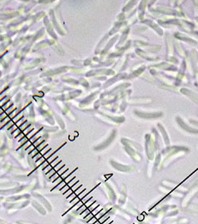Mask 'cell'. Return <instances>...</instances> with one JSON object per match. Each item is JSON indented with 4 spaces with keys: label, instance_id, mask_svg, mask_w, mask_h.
<instances>
[{
    "label": "cell",
    "instance_id": "obj_1",
    "mask_svg": "<svg viewBox=\"0 0 198 224\" xmlns=\"http://www.w3.org/2000/svg\"><path fill=\"white\" fill-rule=\"evenodd\" d=\"M75 170H76V169L75 170H72V172H71V173H69V175L68 176H67L66 178H65L64 180H63L61 183H59V184H57V185H56V186H55V188H53V189H57V188H60V190H61V188H63V187H64L65 185H66V184H67V183L69 182L70 181L72 180V179H73V178H75V176H72V173H74V172H75Z\"/></svg>",
    "mask_w": 198,
    "mask_h": 224
},
{
    "label": "cell",
    "instance_id": "obj_2",
    "mask_svg": "<svg viewBox=\"0 0 198 224\" xmlns=\"http://www.w3.org/2000/svg\"><path fill=\"white\" fill-rule=\"evenodd\" d=\"M77 182H78V181H77V178H76L75 177V178H74L73 179H72V180H71L69 182L67 183V184H66V185H65V186L63 187V188H61V192H62L63 194H64L65 193H66V192L67 191V190H69L70 188H72V187L74 185V184H75Z\"/></svg>",
    "mask_w": 198,
    "mask_h": 224
},
{
    "label": "cell",
    "instance_id": "obj_3",
    "mask_svg": "<svg viewBox=\"0 0 198 224\" xmlns=\"http://www.w3.org/2000/svg\"><path fill=\"white\" fill-rule=\"evenodd\" d=\"M71 172H72V171L70 170L69 169H67L66 171H65L64 173L61 175V176L58 177V178H57L56 180L54 181V182H53V183H54L55 184H56V185H57V184H58L59 183H61L63 180H64L65 178H66V177L68 176L69 175V173H71ZM56 185H55V186H56Z\"/></svg>",
    "mask_w": 198,
    "mask_h": 224
},
{
    "label": "cell",
    "instance_id": "obj_4",
    "mask_svg": "<svg viewBox=\"0 0 198 224\" xmlns=\"http://www.w3.org/2000/svg\"><path fill=\"white\" fill-rule=\"evenodd\" d=\"M53 153H54V152H53L52 150H51V149H50V150H49L47 152H45V153L44 154L43 156H42L41 158H40V160H38L37 162V163L38 165H41L43 163V162H45V160L47 159V158H49V157H50V156H51Z\"/></svg>",
    "mask_w": 198,
    "mask_h": 224
},
{
    "label": "cell",
    "instance_id": "obj_5",
    "mask_svg": "<svg viewBox=\"0 0 198 224\" xmlns=\"http://www.w3.org/2000/svg\"><path fill=\"white\" fill-rule=\"evenodd\" d=\"M63 166H64V164H63L62 163V162H59L58 164H57L56 166H55V167H53L52 169H51V170L49 171V173H46V175L48 174L49 176V177H51V176H53V175L55 174V173H56V172H57V171L59 170V169H61V167H63Z\"/></svg>",
    "mask_w": 198,
    "mask_h": 224
},
{
    "label": "cell",
    "instance_id": "obj_6",
    "mask_svg": "<svg viewBox=\"0 0 198 224\" xmlns=\"http://www.w3.org/2000/svg\"><path fill=\"white\" fill-rule=\"evenodd\" d=\"M58 162H58V156H56V157L55 158V159L53 160V162H51V163L49 165H48L47 167H45V168L43 169L44 172H45V174H46L47 173H49V171L51 170L52 169L53 167H55V166H56L57 164H58Z\"/></svg>",
    "mask_w": 198,
    "mask_h": 224
},
{
    "label": "cell",
    "instance_id": "obj_7",
    "mask_svg": "<svg viewBox=\"0 0 198 224\" xmlns=\"http://www.w3.org/2000/svg\"><path fill=\"white\" fill-rule=\"evenodd\" d=\"M66 170H67V169H66V167H65V165H64L63 167H61V169H60V170H58V171H57V172H56V173H55V174L53 175V176H51L50 177V179H51V180L52 181V182H54V181L56 180L57 178H58V177L61 176V175H62L63 173H64V172Z\"/></svg>",
    "mask_w": 198,
    "mask_h": 224
},
{
    "label": "cell",
    "instance_id": "obj_8",
    "mask_svg": "<svg viewBox=\"0 0 198 224\" xmlns=\"http://www.w3.org/2000/svg\"><path fill=\"white\" fill-rule=\"evenodd\" d=\"M45 141L43 140V141L41 143H40V144H39L37 146L36 148H35L34 150H33L32 152H31V156H32L33 157H35V156H36L37 155V154L39 153V152H40V151H41V150L44 148V146H43V145L44 144H45Z\"/></svg>",
    "mask_w": 198,
    "mask_h": 224
},
{
    "label": "cell",
    "instance_id": "obj_9",
    "mask_svg": "<svg viewBox=\"0 0 198 224\" xmlns=\"http://www.w3.org/2000/svg\"><path fill=\"white\" fill-rule=\"evenodd\" d=\"M81 184H80L79 181H78V182H77L75 184H74L73 186H72V188H70L69 190H67V191L66 192V193H65L64 195H66V198H67V197H69V196L71 195V194H72V193H73V192L75 191V190L77 189V188H79V187H81Z\"/></svg>",
    "mask_w": 198,
    "mask_h": 224
},
{
    "label": "cell",
    "instance_id": "obj_10",
    "mask_svg": "<svg viewBox=\"0 0 198 224\" xmlns=\"http://www.w3.org/2000/svg\"><path fill=\"white\" fill-rule=\"evenodd\" d=\"M85 191H86V189H84L83 192H81V194H78V195H77V197H76L75 198V199H72V201H70V203H72L73 205H75V204L77 203V202H79L81 199H83V198L85 196L87 195V194H84V192Z\"/></svg>",
    "mask_w": 198,
    "mask_h": 224
},
{
    "label": "cell",
    "instance_id": "obj_11",
    "mask_svg": "<svg viewBox=\"0 0 198 224\" xmlns=\"http://www.w3.org/2000/svg\"><path fill=\"white\" fill-rule=\"evenodd\" d=\"M83 190V185H81V187H79L77 190H76L75 191L73 192V193H72V194H71V195H70L69 197H68L66 198V199H69V200H72V199H75V198L76 197H77V196L78 195V194H81V190Z\"/></svg>",
    "mask_w": 198,
    "mask_h": 224
},
{
    "label": "cell",
    "instance_id": "obj_12",
    "mask_svg": "<svg viewBox=\"0 0 198 224\" xmlns=\"http://www.w3.org/2000/svg\"><path fill=\"white\" fill-rule=\"evenodd\" d=\"M92 203H93V199H90V200L89 201H87V203H85L84 204H83L82 206H81V208H80L79 209H78V211H81V212H83V211L86 210V209H87V208H89V205H92Z\"/></svg>",
    "mask_w": 198,
    "mask_h": 224
},
{
    "label": "cell",
    "instance_id": "obj_13",
    "mask_svg": "<svg viewBox=\"0 0 198 224\" xmlns=\"http://www.w3.org/2000/svg\"><path fill=\"white\" fill-rule=\"evenodd\" d=\"M94 208H95V204L93 203V205H91V206H89V208H87V209H86V210H85V211H83V213H81V215L85 217L87 216V215H89V213H90V211H93V209H94Z\"/></svg>",
    "mask_w": 198,
    "mask_h": 224
},
{
    "label": "cell",
    "instance_id": "obj_14",
    "mask_svg": "<svg viewBox=\"0 0 198 224\" xmlns=\"http://www.w3.org/2000/svg\"><path fill=\"white\" fill-rule=\"evenodd\" d=\"M99 210H100V206H99V205H98V209H95V211H92V212L89 213V215H87V216L85 217V218H86V219L93 218V217H94L95 215H96V214H97L96 211H99Z\"/></svg>",
    "mask_w": 198,
    "mask_h": 224
}]
</instances>
